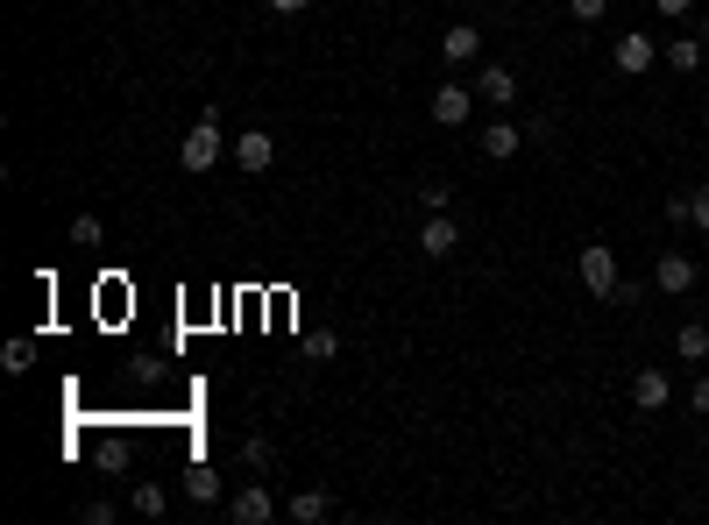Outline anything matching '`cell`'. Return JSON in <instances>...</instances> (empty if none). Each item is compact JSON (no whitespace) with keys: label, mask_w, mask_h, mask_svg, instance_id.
Listing matches in <instances>:
<instances>
[{"label":"cell","mask_w":709,"mask_h":525,"mask_svg":"<svg viewBox=\"0 0 709 525\" xmlns=\"http://www.w3.org/2000/svg\"><path fill=\"white\" fill-rule=\"evenodd\" d=\"M71 242L93 249V242H100V214H79V220H71Z\"/></svg>","instance_id":"cell-21"},{"label":"cell","mask_w":709,"mask_h":525,"mask_svg":"<svg viewBox=\"0 0 709 525\" xmlns=\"http://www.w3.org/2000/svg\"><path fill=\"white\" fill-rule=\"evenodd\" d=\"M610 65H617V71H625V79H645V71H653V65H660V43H653V36H645V28H625V36H617V43H610Z\"/></svg>","instance_id":"cell-3"},{"label":"cell","mask_w":709,"mask_h":525,"mask_svg":"<svg viewBox=\"0 0 709 525\" xmlns=\"http://www.w3.org/2000/svg\"><path fill=\"white\" fill-rule=\"evenodd\" d=\"M667 228H696V192H674L667 199Z\"/></svg>","instance_id":"cell-19"},{"label":"cell","mask_w":709,"mask_h":525,"mask_svg":"<svg viewBox=\"0 0 709 525\" xmlns=\"http://www.w3.org/2000/svg\"><path fill=\"white\" fill-rule=\"evenodd\" d=\"M312 0H270V14H306Z\"/></svg>","instance_id":"cell-29"},{"label":"cell","mask_w":709,"mask_h":525,"mask_svg":"<svg viewBox=\"0 0 709 525\" xmlns=\"http://www.w3.org/2000/svg\"><path fill=\"white\" fill-rule=\"evenodd\" d=\"M28 363H36V341H8L0 369H8V377H28Z\"/></svg>","instance_id":"cell-18"},{"label":"cell","mask_w":709,"mask_h":525,"mask_svg":"<svg viewBox=\"0 0 709 525\" xmlns=\"http://www.w3.org/2000/svg\"><path fill=\"white\" fill-rule=\"evenodd\" d=\"M185 498L192 504H220V476L206 469V461H199V469H185Z\"/></svg>","instance_id":"cell-16"},{"label":"cell","mask_w":709,"mask_h":525,"mask_svg":"<svg viewBox=\"0 0 709 525\" xmlns=\"http://www.w3.org/2000/svg\"><path fill=\"white\" fill-rule=\"evenodd\" d=\"M476 149H482V157H490V163H511V157H518V149H525V128L496 114V122H490V128L476 135Z\"/></svg>","instance_id":"cell-9"},{"label":"cell","mask_w":709,"mask_h":525,"mask_svg":"<svg viewBox=\"0 0 709 525\" xmlns=\"http://www.w3.org/2000/svg\"><path fill=\"white\" fill-rule=\"evenodd\" d=\"M128 504H135L142 518H163V504H171V498H163V483H135V490H128Z\"/></svg>","instance_id":"cell-17"},{"label":"cell","mask_w":709,"mask_h":525,"mask_svg":"<svg viewBox=\"0 0 709 525\" xmlns=\"http://www.w3.org/2000/svg\"><path fill=\"white\" fill-rule=\"evenodd\" d=\"M284 512H291L298 525H320L327 512H334V498H327V490H298V498H291V504H284Z\"/></svg>","instance_id":"cell-13"},{"label":"cell","mask_w":709,"mask_h":525,"mask_svg":"<svg viewBox=\"0 0 709 525\" xmlns=\"http://www.w3.org/2000/svg\"><path fill=\"white\" fill-rule=\"evenodd\" d=\"M696 228L709 235V185H696Z\"/></svg>","instance_id":"cell-28"},{"label":"cell","mask_w":709,"mask_h":525,"mask_svg":"<svg viewBox=\"0 0 709 525\" xmlns=\"http://www.w3.org/2000/svg\"><path fill=\"white\" fill-rule=\"evenodd\" d=\"M419 249H426L433 263H447L461 249V228H455V214H426V228H419Z\"/></svg>","instance_id":"cell-10"},{"label":"cell","mask_w":709,"mask_h":525,"mask_svg":"<svg viewBox=\"0 0 709 525\" xmlns=\"http://www.w3.org/2000/svg\"><path fill=\"white\" fill-rule=\"evenodd\" d=\"M220 149H228V135H220V114L206 107L199 122H192V135L178 142V163H185V171L199 178V171H214V163H220Z\"/></svg>","instance_id":"cell-1"},{"label":"cell","mask_w":709,"mask_h":525,"mask_svg":"<svg viewBox=\"0 0 709 525\" xmlns=\"http://www.w3.org/2000/svg\"><path fill=\"white\" fill-rule=\"evenodd\" d=\"M241 461H249V469H270V461H277V447H270L263 433H249V441H241Z\"/></svg>","instance_id":"cell-20"},{"label":"cell","mask_w":709,"mask_h":525,"mask_svg":"<svg viewBox=\"0 0 709 525\" xmlns=\"http://www.w3.org/2000/svg\"><path fill=\"white\" fill-rule=\"evenodd\" d=\"M653 8H660V14H667V22H682V14H688V8H696V0H653Z\"/></svg>","instance_id":"cell-26"},{"label":"cell","mask_w":709,"mask_h":525,"mask_svg":"<svg viewBox=\"0 0 709 525\" xmlns=\"http://www.w3.org/2000/svg\"><path fill=\"white\" fill-rule=\"evenodd\" d=\"M228 518H235V525H270V518H277V498H270V483H241L235 498H228Z\"/></svg>","instance_id":"cell-7"},{"label":"cell","mask_w":709,"mask_h":525,"mask_svg":"<svg viewBox=\"0 0 709 525\" xmlns=\"http://www.w3.org/2000/svg\"><path fill=\"white\" fill-rule=\"evenodd\" d=\"M575 270H582V292H590V298H617V284H625V277H617V249H603V242L582 249Z\"/></svg>","instance_id":"cell-2"},{"label":"cell","mask_w":709,"mask_h":525,"mask_svg":"<svg viewBox=\"0 0 709 525\" xmlns=\"http://www.w3.org/2000/svg\"><path fill=\"white\" fill-rule=\"evenodd\" d=\"M447 199H455L447 185H426V192H419V206H426V214H447Z\"/></svg>","instance_id":"cell-24"},{"label":"cell","mask_w":709,"mask_h":525,"mask_svg":"<svg viewBox=\"0 0 709 525\" xmlns=\"http://www.w3.org/2000/svg\"><path fill=\"white\" fill-rule=\"evenodd\" d=\"M674 355H682V363H709V327L688 320L682 334H674Z\"/></svg>","instance_id":"cell-14"},{"label":"cell","mask_w":709,"mask_h":525,"mask_svg":"<svg viewBox=\"0 0 709 525\" xmlns=\"http://www.w3.org/2000/svg\"><path fill=\"white\" fill-rule=\"evenodd\" d=\"M79 518H85V525H114V504H107V498H85Z\"/></svg>","instance_id":"cell-22"},{"label":"cell","mask_w":709,"mask_h":525,"mask_svg":"<svg viewBox=\"0 0 709 525\" xmlns=\"http://www.w3.org/2000/svg\"><path fill=\"white\" fill-rule=\"evenodd\" d=\"M568 14H575V22H603V14H610V0H568Z\"/></svg>","instance_id":"cell-23"},{"label":"cell","mask_w":709,"mask_h":525,"mask_svg":"<svg viewBox=\"0 0 709 525\" xmlns=\"http://www.w3.org/2000/svg\"><path fill=\"white\" fill-rule=\"evenodd\" d=\"M688 404H696V412L709 419V377H696V391H688Z\"/></svg>","instance_id":"cell-27"},{"label":"cell","mask_w":709,"mask_h":525,"mask_svg":"<svg viewBox=\"0 0 709 525\" xmlns=\"http://www.w3.org/2000/svg\"><path fill=\"white\" fill-rule=\"evenodd\" d=\"M235 163H241L249 178H263L270 163H277V135H270V128H249V135H235Z\"/></svg>","instance_id":"cell-8"},{"label":"cell","mask_w":709,"mask_h":525,"mask_svg":"<svg viewBox=\"0 0 709 525\" xmlns=\"http://www.w3.org/2000/svg\"><path fill=\"white\" fill-rule=\"evenodd\" d=\"M476 100H490V107L504 114L511 100H518V79H511L504 65H482V71H476Z\"/></svg>","instance_id":"cell-12"},{"label":"cell","mask_w":709,"mask_h":525,"mask_svg":"<svg viewBox=\"0 0 709 525\" xmlns=\"http://www.w3.org/2000/svg\"><path fill=\"white\" fill-rule=\"evenodd\" d=\"M667 398H674L667 369H639V377H631V404H639V412H667Z\"/></svg>","instance_id":"cell-11"},{"label":"cell","mask_w":709,"mask_h":525,"mask_svg":"<svg viewBox=\"0 0 709 525\" xmlns=\"http://www.w3.org/2000/svg\"><path fill=\"white\" fill-rule=\"evenodd\" d=\"M469 114H476V85L441 79V93H433V122L441 128H469Z\"/></svg>","instance_id":"cell-6"},{"label":"cell","mask_w":709,"mask_h":525,"mask_svg":"<svg viewBox=\"0 0 709 525\" xmlns=\"http://www.w3.org/2000/svg\"><path fill=\"white\" fill-rule=\"evenodd\" d=\"M653 284H660L667 298L696 292V256H688V249H660V256H653Z\"/></svg>","instance_id":"cell-5"},{"label":"cell","mask_w":709,"mask_h":525,"mask_svg":"<svg viewBox=\"0 0 709 525\" xmlns=\"http://www.w3.org/2000/svg\"><path fill=\"white\" fill-rule=\"evenodd\" d=\"M476 57H482V28H476V22H447V28H441V65H447V71H469Z\"/></svg>","instance_id":"cell-4"},{"label":"cell","mask_w":709,"mask_h":525,"mask_svg":"<svg viewBox=\"0 0 709 525\" xmlns=\"http://www.w3.org/2000/svg\"><path fill=\"white\" fill-rule=\"evenodd\" d=\"M702 50H709L702 36H674L667 43V71H702Z\"/></svg>","instance_id":"cell-15"},{"label":"cell","mask_w":709,"mask_h":525,"mask_svg":"<svg viewBox=\"0 0 709 525\" xmlns=\"http://www.w3.org/2000/svg\"><path fill=\"white\" fill-rule=\"evenodd\" d=\"M100 469H128V447H121V441H100Z\"/></svg>","instance_id":"cell-25"}]
</instances>
